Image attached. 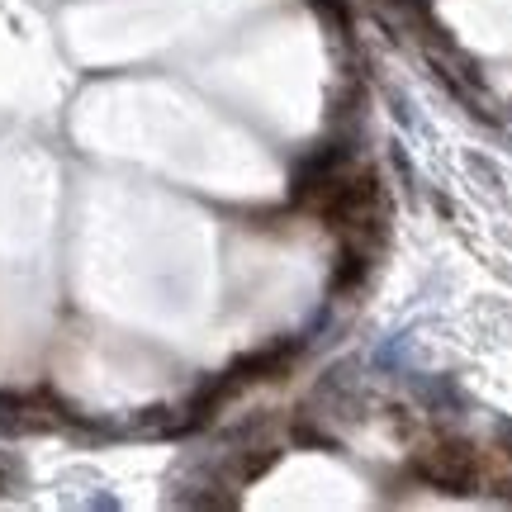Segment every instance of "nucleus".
<instances>
[{
	"label": "nucleus",
	"mask_w": 512,
	"mask_h": 512,
	"mask_svg": "<svg viewBox=\"0 0 512 512\" xmlns=\"http://www.w3.org/2000/svg\"><path fill=\"white\" fill-rule=\"evenodd\" d=\"M422 475L446 484V489H470L475 484V456L465 446H437L432 456L422 460Z\"/></svg>",
	"instance_id": "nucleus-1"
}]
</instances>
